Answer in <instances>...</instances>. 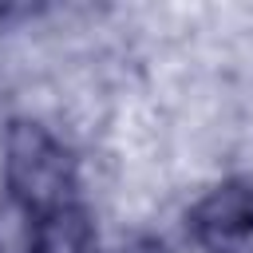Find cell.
<instances>
[{
    "mask_svg": "<svg viewBox=\"0 0 253 253\" xmlns=\"http://www.w3.org/2000/svg\"><path fill=\"white\" fill-rule=\"evenodd\" d=\"M32 253H99L87 210L75 206V210L32 221Z\"/></svg>",
    "mask_w": 253,
    "mask_h": 253,
    "instance_id": "obj_3",
    "label": "cell"
},
{
    "mask_svg": "<svg viewBox=\"0 0 253 253\" xmlns=\"http://www.w3.org/2000/svg\"><path fill=\"white\" fill-rule=\"evenodd\" d=\"M190 229L206 253H253V182L213 186L194 206Z\"/></svg>",
    "mask_w": 253,
    "mask_h": 253,
    "instance_id": "obj_2",
    "label": "cell"
},
{
    "mask_svg": "<svg viewBox=\"0 0 253 253\" xmlns=\"http://www.w3.org/2000/svg\"><path fill=\"white\" fill-rule=\"evenodd\" d=\"M4 182L28 221L83 206L71 150L40 123H12L4 138Z\"/></svg>",
    "mask_w": 253,
    "mask_h": 253,
    "instance_id": "obj_1",
    "label": "cell"
}]
</instances>
